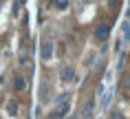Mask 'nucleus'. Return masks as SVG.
<instances>
[{
    "label": "nucleus",
    "instance_id": "9",
    "mask_svg": "<svg viewBox=\"0 0 130 119\" xmlns=\"http://www.w3.org/2000/svg\"><path fill=\"white\" fill-rule=\"evenodd\" d=\"M71 119H75V117H71Z\"/></svg>",
    "mask_w": 130,
    "mask_h": 119
},
{
    "label": "nucleus",
    "instance_id": "5",
    "mask_svg": "<svg viewBox=\"0 0 130 119\" xmlns=\"http://www.w3.org/2000/svg\"><path fill=\"white\" fill-rule=\"evenodd\" d=\"M7 112L11 115V117H15V115H18V101H15V99H11V101L7 104Z\"/></svg>",
    "mask_w": 130,
    "mask_h": 119
},
{
    "label": "nucleus",
    "instance_id": "7",
    "mask_svg": "<svg viewBox=\"0 0 130 119\" xmlns=\"http://www.w3.org/2000/svg\"><path fill=\"white\" fill-rule=\"evenodd\" d=\"M90 115H93V101H88V104H86V108H84V119H88Z\"/></svg>",
    "mask_w": 130,
    "mask_h": 119
},
{
    "label": "nucleus",
    "instance_id": "2",
    "mask_svg": "<svg viewBox=\"0 0 130 119\" xmlns=\"http://www.w3.org/2000/svg\"><path fill=\"white\" fill-rule=\"evenodd\" d=\"M108 27H106V24H99V27L95 29V38L97 40H99V42H104V40H106V38H108Z\"/></svg>",
    "mask_w": 130,
    "mask_h": 119
},
{
    "label": "nucleus",
    "instance_id": "1",
    "mask_svg": "<svg viewBox=\"0 0 130 119\" xmlns=\"http://www.w3.org/2000/svg\"><path fill=\"white\" fill-rule=\"evenodd\" d=\"M60 77H62V82H73V79H75V71L71 69V66H64L62 73H60Z\"/></svg>",
    "mask_w": 130,
    "mask_h": 119
},
{
    "label": "nucleus",
    "instance_id": "4",
    "mask_svg": "<svg viewBox=\"0 0 130 119\" xmlns=\"http://www.w3.org/2000/svg\"><path fill=\"white\" fill-rule=\"evenodd\" d=\"M24 86H27V84H24V77H22V75H15L13 88H15V91H24Z\"/></svg>",
    "mask_w": 130,
    "mask_h": 119
},
{
    "label": "nucleus",
    "instance_id": "6",
    "mask_svg": "<svg viewBox=\"0 0 130 119\" xmlns=\"http://www.w3.org/2000/svg\"><path fill=\"white\" fill-rule=\"evenodd\" d=\"M123 42H130V22L123 24Z\"/></svg>",
    "mask_w": 130,
    "mask_h": 119
},
{
    "label": "nucleus",
    "instance_id": "8",
    "mask_svg": "<svg viewBox=\"0 0 130 119\" xmlns=\"http://www.w3.org/2000/svg\"><path fill=\"white\" fill-rule=\"evenodd\" d=\"M53 5L57 9H66V7H69V0H53Z\"/></svg>",
    "mask_w": 130,
    "mask_h": 119
},
{
    "label": "nucleus",
    "instance_id": "3",
    "mask_svg": "<svg viewBox=\"0 0 130 119\" xmlns=\"http://www.w3.org/2000/svg\"><path fill=\"white\" fill-rule=\"evenodd\" d=\"M51 55H53V44H51V42H44V44H42V57L48 60Z\"/></svg>",
    "mask_w": 130,
    "mask_h": 119
}]
</instances>
